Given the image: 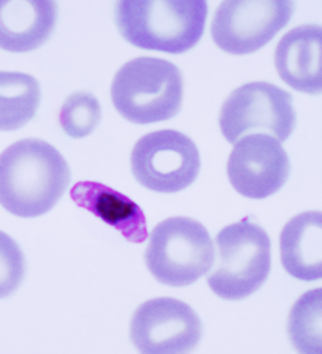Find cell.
<instances>
[{"instance_id": "cell-10", "label": "cell", "mask_w": 322, "mask_h": 354, "mask_svg": "<svg viewBox=\"0 0 322 354\" xmlns=\"http://www.w3.org/2000/svg\"><path fill=\"white\" fill-rule=\"evenodd\" d=\"M292 165L278 140L269 134H249L234 145L227 174L234 189L249 199L262 200L282 189Z\"/></svg>"}, {"instance_id": "cell-9", "label": "cell", "mask_w": 322, "mask_h": 354, "mask_svg": "<svg viewBox=\"0 0 322 354\" xmlns=\"http://www.w3.org/2000/svg\"><path fill=\"white\" fill-rule=\"evenodd\" d=\"M130 337L142 353H187L200 342L202 324L196 311L184 301L157 297L136 309Z\"/></svg>"}, {"instance_id": "cell-15", "label": "cell", "mask_w": 322, "mask_h": 354, "mask_svg": "<svg viewBox=\"0 0 322 354\" xmlns=\"http://www.w3.org/2000/svg\"><path fill=\"white\" fill-rule=\"evenodd\" d=\"M38 81L21 72L0 71V131L24 127L40 104Z\"/></svg>"}, {"instance_id": "cell-4", "label": "cell", "mask_w": 322, "mask_h": 354, "mask_svg": "<svg viewBox=\"0 0 322 354\" xmlns=\"http://www.w3.org/2000/svg\"><path fill=\"white\" fill-rule=\"evenodd\" d=\"M216 245V264L208 278L215 295L240 301L265 285L271 272L272 244L262 227L245 218L224 227Z\"/></svg>"}, {"instance_id": "cell-12", "label": "cell", "mask_w": 322, "mask_h": 354, "mask_svg": "<svg viewBox=\"0 0 322 354\" xmlns=\"http://www.w3.org/2000/svg\"><path fill=\"white\" fill-rule=\"evenodd\" d=\"M57 7L48 0H0V48L26 53L52 35Z\"/></svg>"}, {"instance_id": "cell-11", "label": "cell", "mask_w": 322, "mask_h": 354, "mask_svg": "<svg viewBox=\"0 0 322 354\" xmlns=\"http://www.w3.org/2000/svg\"><path fill=\"white\" fill-rule=\"evenodd\" d=\"M322 30L305 24L289 30L275 50V67L288 86L318 95L322 89Z\"/></svg>"}, {"instance_id": "cell-1", "label": "cell", "mask_w": 322, "mask_h": 354, "mask_svg": "<svg viewBox=\"0 0 322 354\" xmlns=\"http://www.w3.org/2000/svg\"><path fill=\"white\" fill-rule=\"evenodd\" d=\"M70 180L66 159L42 140H21L0 155V204L17 217H38L50 212Z\"/></svg>"}, {"instance_id": "cell-8", "label": "cell", "mask_w": 322, "mask_h": 354, "mask_svg": "<svg viewBox=\"0 0 322 354\" xmlns=\"http://www.w3.org/2000/svg\"><path fill=\"white\" fill-rule=\"evenodd\" d=\"M294 12L290 0H227L215 12L211 35L232 55L255 53L288 25Z\"/></svg>"}, {"instance_id": "cell-7", "label": "cell", "mask_w": 322, "mask_h": 354, "mask_svg": "<svg viewBox=\"0 0 322 354\" xmlns=\"http://www.w3.org/2000/svg\"><path fill=\"white\" fill-rule=\"evenodd\" d=\"M198 147L186 134L165 129L145 134L132 153V171L142 186L158 194H177L198 177Z\"/></svg>"}, {"instance_id": "cell-16", "label": "cell", "mask_w": 322, "mask_h": 354, "mask_svg": "<svg viewBox=\"0 0 322 354\" xmlns=\"http://www.w3.org/2000/svg\"><path fill=\"white\" fill-rule=\"evenodd\" d=\"M321 289L304 293L296 301L288 320V333L302 353H321Z\"/></svg>"}, {"instance_id": "cell-17", "label": "cell", "mask_w": 322, "mask_h": 354, "mask_svg": "<svg viewBox=\"0 0 322 354\" xmlns=\"http://www.w3.org/2000/svg\"><path fill=\"white\" fill-rule=\"evenodd\" d=\"M100 120V103L89 91L72 93L64 101L60 113V126L69 137L74 139L89 136Z\"/></svg>"}, {"instance_id": "cell-2", "label": "cell", "mask_w": 322, "mask_h": 354, "mask_svg": "<svg viewBox=\"0 0 322 354\" xmlns=\"http://www.w3.org/2000/svg\"><path fill=\"white\" fill-rule=\"evenodd\" d=\"M208 17L204 0H123L115 21L123 38L143 50L183 54L198 44Z\"/></svg>"}, {"instance_id": "cell-3", "label": "cell", "mask_w": 322, "mask_h": 354, "mask_svg": "<svg viewBox=\"0 0 322 354\" xmlns=\"http://www.w3.org/2000/svg\"><path fill=\"white\" fill-rule=\"evenodd\" d=\"M111 97L117 112L132 124L171 120L181 109V70L161 58H134L117 71Z\"/></svg>"}, {"instance_id": "cell-13", "label": "cell", "mask_w": 322, "mask_h": 354, "mask_svg": "<svg viewBox=\"0 0 322 354\" xmlns=\"http://www.w3.org/2000/svg\"><path fill=\"white\" fill-rule=\"evenodd\" d=\"M74 203L100 218L130 243L142 244L148 237L142 208L128 196L107 185L91 180L77 183L70 190Z\"/></svg>"}, {"instance_id": "cell-14", "label": "cell", "mask_w": 322, "mask_h": 354, "mask_svg": "<svg viewBox=\"0 0 322 354\" xmlns=\"http://www.w3.org/2000/svg\"><path fill=\"white\" fill-rule=\"evenodd\" d=\"M321 212L298 214L286 223L279 236L283 266L296 279H321Z\"/></svg>"}, {"instance_id": "cell-18", "label": "cell", "mask_w": 322, "mask_h": 354, "mask_svg": "<svg viewBox=\"0 0 322 354\" xmlns=\"http://www.w3.org/2000/svg\"><path fill=\"white\" fill-rule=\"evenodd\" d=\"M25 274V258L12 237L0 231V299L17 291Z\"/></svg>"}, {"instance_id": "cell-5", "label": "cell", "mask_w": 322, "mask_h": 354, "mask_svg": "<svg viewBox=\"0 0 322 354\" xmlns=\"http://www.w3.org/2000/svg\"><path fill=\"white\" fill-rule=\"evenodd\" d=\"M215 248L206 227L188 217H172L150 233L145 263L158 283L187 287L210 272Z\"/></svg>"}, {"instance_id": "cell-6", "label": "cell", "mask_w": 322, "mask_h": 354, "mask_svg": "<svg viewBox=\"0 0 322 354\" xmlns=\"http://www.w3.org/2000/svg\"><path fill=\"white\" fill-rule=\"evenodd\" d=\"M292 102V95L276 85L247 83L232 91L222 104L218 120L220 129L231 144L257 132L287 141L296 124Z\"/></svg>"}]
</instances>
